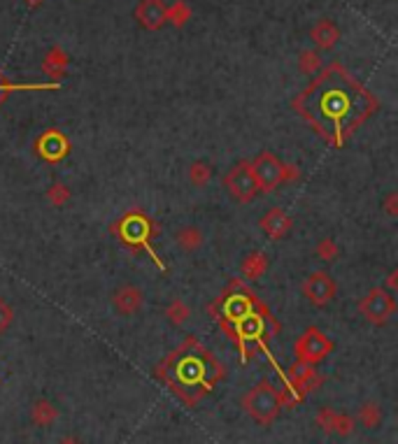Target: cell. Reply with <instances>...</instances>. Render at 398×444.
Segmentation results:
<instances>
[{"mask_svg":"<svg viewBox=\"0 0 398 444\" xmlns=\"http://www.w3.org/2000/svg\"><path fill=\"white\" fill-rule=\"evenodd\" d=\"M280 407H282V396L280 391L275 389L273 384L268 382H261L258 386H254L247 396H245V409L247 414L258 421L261 426H268L273 423L275 419L280 414Z\"/></svg>","mask_w":398,"mask_h":444,"instance_id":"6da1fadb","label":"cell"},{"mask_svg":"<svg viewBox=\"0 0 398 444\" xmlns=\"http://www.w3.org/2000/svg\"><path fill=\"white\" fill-rule=\"evenodd\" d=\"M224 186H226V191H229L238 203L254 200L256 193H258V182H256L254 172H251V166L247 161L238 163V166L226 172V175H224Z\"/></svg>","mask_w":398,"mask_h":444,"instance_id":"7a4b0ae2","label":"cell"},{"mask_svg":"<svg viewBox=\"0 0 398 444\" xmlns=\"http://www.w3.org/2000/svg\"><path fill=\"white\" fill-rule=\"evenodd\" d=\"M333 351V342L329 340L326 335H324L319 328H307V331L298 337L296 342V353H298V360L305 365H314L319 363L329 356Z\"/></svg>","mask_w":398,"mask_h":444,"instance_id":"3957f363","label":"cell"},{"mask_svg":"<svg viewBox=\"0 0 398 444\" xmlns=\"http://www.w3.org/2000/svg\"><path fill=\"white\" fill-rule=\"evenodd\" d=\"M359 312L368 319L370 324H387L389 319L396 314V300L394 293H389L387 289H373L368 295L359 302Z\"/></svg>","mask_w":398,"mask_h":444,"instance_id":"277c9868","label":"cell"},{"mask_svg":"<svg viewBox=\"0 0 398 444\" xmlns=\"http://www.w3.org/2000/svg\"><path fill=\"white\" fill-rule=\"evenodd\" d=\"M251 172H254L256 182H258V191H273L282 184V170L284 163L278 161V156L271 152L258 154L254 163H249Z\"/></svg>","mask_w":398,"mask_h":444,"instance_id":"5b68a950","label":"cell"},{"mask_svg":"<svg viewBox=\"0 0 398 444\" xmlns=\"http://www.w3.org/2000/svg\"><path fill=\"white\" fill-rule=\"evenodd\" d=\"M303 295L312 305L324 307V305H329L333 300V295H336V282H333V277L329 273H322V270L319 273H312L303 282Z\"/></svg>","mask_w":398,"mask_h":444,"instance_id":"8992f818","label":"cell"},{"mask_svg":"<svg viewBox=\"0 0 398 444\" xmlns=\"http://www.w3.org/2000/svg\"><path fill=\"white\" fill-rule=\"evenodd\" d=\"M144 293L133 284H121L119 289L112 293V305L121 317H133L135 312L142 309Z\"/></svg>","mask_w":398,"mask_h":444,"instance_id":"52a82bcc","label":"cell"},{"mask_svg":"<svg viewBox=\"0 0 398 444\" xmlns=\"http://www.w3.org/2000/svg\"><path fill=\"white\" fill-rule=\"evenodd\" d=\"M258 226H261V230L271 237V240H282V237H287V233L291 230V217L284 215L280 207H273L261 217Z\"/></svg>","mask_w":398,"mask_h":444,"instance_id":"ba28073f","label":"cell"},{"mask_svg":"<svg viewBox=\"0 0 398 444\" xmlns=\"http://www.w3.org/2000/svg\"><path fill=\"white\" fill-rule=\"evenodd\" d=\"M317 384V372L312 370V365H305V363H298L294 370H291L289 375V386L291 391H294V396L300 398L305 396L307 391H312V386Z\"/></svg>","mask_w":398,"mask_h":444,"instance_id":"9c48e42d","label":"cell"},{"mask_svg":"<svg viewBox=\"0 0 398 444\" xmlns=\"http://www.w3.org/2000/svg\"><path fill=\"white\" fill-rule=\"evenodd\" d=\"M68 154V140L61 133H47L40 137V156L47 161H59Z\"/></svg>","mask_w":398,"mask_h":444,"instance_id":"30bf717a","label":"cell"},{"mask_svg":"<svg viewBox=\"0 0 398 444\" xmlns=\"http://www.w3.org/2000/svg\"><path fill=\"white\" fill-rule=\"evenodd\" d=\"M135 16L140 19L142 26L147 28H159L166 19V7L161 5V0H144V3L137 7Z\"/></svg>","mask_w":398,"mask_h":444,"instance_id":"8fae6325","label":"cell"},{"mask_svg":"<svg viewBox=\"0 0 398 444\" xmlns=\"http://www.w3.org/2000/svg\"><path fill=\"white\" fill-rule=\"evenodd\" d=\"M175 242L182 251H198L205 242V235L198 226H182L175 233Z\"/></svg>","mask_w":398,"mask_h":444,"instance_id":"7c38bea8","label":"cell"},{"mask_svg":"<svg viewBox=\"0 0 398 444\" xmlns=\"http://www.w3.org/2000/svg\"><path fill=\"white\" fill-rule=\"evenodd\" d=\"M59 419V409H56L54 402L50 400H38L33 402V407H30V421L40 428H50V426Z\"/></svg>","mask_w":398,"mask_h":444,"instance_id":"4fadbf2b","label":"cell"},{"mask_svg":"<svg viewBox=\"0 0 398 444\" xmlns=\"http://www.w3.org/2000/svg\"><path fill=\"white\" fill-rule=\"evenodd\" d=\"M268 270V256L263 251H251L245 256V261H242L240 266V273L245 279H258L263 277Z\"/></svg>","mask_w":398,"mask_h":444,"instance_id":"5bb4252c","label":"cell"},{"mask_svg":"<svg viewBox=\"0 0 398 444\" xmlns=\"http://www.w3.org/2000/svg\"><path fill=\"white\" fill-rule=\"evenodd\" d=\"M356 419H359V423L363 426L365 431H375L377 426L382 423V407L380 402L375 400H365L356 409Z\"/></svg>","mask_w":398,"mask_h":444,"instance_id":"9a60e30c","label":"cell"},{"mask_svg":"<svg viewBox=\"0 0 398 444\" xmlns=\"http://www.w3.org/2000/svg\"><path fill=\"white\" fill-rule=\"evenodd\" d=\"M212 175H215V170L207 161H193L189 166V182L196 188H205L210 184V179H212Z\"/></svg>","mask_w":398,"mask_h":444,"instance_id":"2e32d148","label":"cell"},{"mask_svg":"<svg viewBox=\"0 0 398 444\" xmlns=\"http://www.w3.org/2000/svg\"><path fill=\"white\" fill-rule=\"evenodd\" d=\"M312 40L319 47H324V49H329V47H333L336 45V40H338V28L333 26L331 21H319L314 26V30H312Z\"/></svg>","mask_w":398,"mask_h":444,"instance_id":"e0dca14e","label":"cell"},{"mask_svg":"<svg viewBox=\"0 0 398 444\" xmlns=\"http://www.w3.org/2000/svg\"><path fill=\"white\" fill-rule=\"evenodd\" d=\"M166 317H168V321L173 324V326H184L186 321H189L191 309H189V305H186L184 300L175 298V300L168 305V309H166Z\"/></svg>","mask_w":398,"mask_h":444,"instance_id":"ac0fdd59","label":"cell"},{"mask_svg":"<svg viewBox=\"0 0 398 444\" xmlns=\"http://www.w3.org/2000/svg\"><path fill=\"white\" fill-rule=\"evenodd\" d=\"M45 198L50 200V205H54V207H63V205H68V203H70L72 193H70V188H68L66 184L56 182V184H52L50 188H47Z\"/></svg>","mask_w":398,"mask_h":444,"instance_id":"d6986e66","label":"cell"},{"mask_svg":"<svg viewBox=\"0 0 398 444\" xmlns=\"http://www.w3.org/2000/svg\"><path fill=\"white\" fill-rule=\"evenodd\" d=\"M314 254H317V258H319V261H324V263H333V261L338 258L340 246H338L336 240H331V237H324L322 242H317Z\"/></svg>","mask_w":398,"mask_h":444,"instance_id":"ffe728a7","label":"cell"},{"mask_svg":"<svg viewBox=\"0 0 398 444\" xmlns=\"http://www.w3.org/2000/svg\"><path fill=\"white\" fill-rule=\"evenodd\" d=\"M336 416H338L336 409H331V407H319V412H317L314 421H317V426H319V428H322L324 433H333V426H336Z\"/></svg>","mask_w":398,"mask_h":444,"instance_id":"44dd1931","label":"cell"},{"mask_svg":"<svg viewBox=\"0 0 398 444\" xmlns=\"http://www.w3.org/2000/svg\"><path fill=\"white\" fill-rule=\"evenodd\" d=\"M356 428V423H354V419L349 416V414H340L336 416V426H333V433L340 435V438H349V435L354 433Z\"/></svg>","mask_w":398,"mask_h":444,"instance_id":"7402d4cb","label":"cell"},{"mask_svg":"<svg viewBox=\"0 0 398 444\" xmlns=\"http://www.w3.org/2000/svg\"><path fill=\"white\" fill-rule=\"evenodd\" d=\"M12 319H14V309L10 302H5L0 298V333H5L7 328L12 326Z\"/></svg>","mask_w":398,"mask_h":444,"instance_id":"603a6c76","label":"cell"},{"mask_svg":"<svg viewBox=\"0 0 398 444\" xmlns=\"http://www.w3.org/2000/svg\"><path fill=\"white\" fill-rule=\"evenodd\" d=\"M317 65H319V56H317L314 52H305L303 59H300V70H303V72H312Z\"/></svg>","mask_w":398,"mask_h":444,"instance_id":"cb8c5ba5","label":"cell"},{"mask_svg":"<svg viewBox=\"0 0 398 444\" xmlns=\"http://www.w3.org/2000/svg\"><path fill=\"white\" fill-rule=\"evenodd\" d=\"M385 212L389 217H398V193L396 191H392L385 198Z\"/></svg>","mask_w":398,"mask_h":444,"instance_id":"d4e9b609","label":"cell"},{"mask_svg":"<svg viewBox=\"0 0 398 444\" xmlns=\"http://www.w3.org/2000/svg\"><path fill=\"white\" fill-rule=\"evenodd\" d=\"M387 289H389V293H394L396 289H398V270H392V273H389V277H387Z\"/></svg>","mask_w":398,"mask_h":444,"instance_id":"484cf974","label":"cell"},{"mask_svg":"<svg viewBox=\"0 0 398 444\" xmlns=\"http://www.w3.org/2000/svg\"><path fill=\"white\" fill-rule=\"evenodd\" d=\"M56 444H82L77 438H72V435H68V438H61Z\"/></svg>","mask_w":398,"mask_h":444,"instance_id":"4316f807","label":"cell"}]
</instances>
